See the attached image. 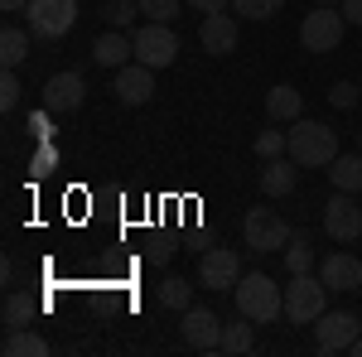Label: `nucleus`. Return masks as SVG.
Instances as JSON below:
<instances>
[{"label":"nucleus","instance_id":"nucleus-1","mask_svg":"<svg viewBox=\"0 0 362 357\" xmlns=\"http://www.w3.org/2000/svg\"><path fill=\"white\" fill-rule=\"evenodd\" d=\"M237 314H247L251 324H276L285 314V285H276L266 271H251L237 280Z\"/></svg>","mask_w":362,"mask_h":357},{"label":"nucleus","instance_id":"nucleus-2","mask_svg":"<svg viewBox=\"0 0 362 357\" xmlns=\"http://www.w3.org/2000/svg\"><path fill=\"white\" fill-rule=\"evenodd\" d=\"M290 160L300 169H329L338 160V136L324 126V121H290Z\"/></svg>","mask_w":362,"mask_h":357},{"label":"nucleus","instance_id":"nucleus-3","mask_svg":"<svg viewBox=\"0 0 362 357\" xmlns=\"http://www.w3.org/2000/svg\"><path fill=\"white\" fill-rule=\"evenodd\" d=\"M343 34H348L343 10L338 5H314L305 15V25H300V44H305V54H334L343 44Z\"/></svg>","mask_w":362,"mask_h":357},{"label":"nucleus","instance_id":"nucleus-4","mask_svg":"<svg viewBox=\"0 0 362 357\" xmlns=\"http://www.w3.org/2000/svg\"><path fill=\"white\" fill-rule=\"evenodd\" d=\"M329 309V285L319 275H290L285 285V319L290 324H314Z\"/></svg>","mask_w":362,"mask_h":357},{"label":"nucleus","instance_id":"nucleus-5","mask_svg":"<svg viewBox=\"0 0 362 357\" xmlns=\"http://www.w3.org/2000/svg\"><path fill=\"white\" fill-rule=\"evenodd\" d=\"M136 39V63H145V68H169L174 58H179V34H174V25H160V20H145V25L131 34Z\"/></svg>","mask_w":362,"mask_h":357},{"label":"nucleus","instance_id":"nucleus-6","mask_svg":"<svg viewBox=\"0 0 362 357\" xmlns=\"http://www.w3.org/2000/svg\"><path fill=\"white\" fill-rule=\"evenodd\" d=\"M358 333H362V319L353 309H324L314 319V348L319 353H348Z\"/></svg>","mask_w":362,"mask_h":357},{"label":"nucleus","instance_id":"nucleus-7","mask_svg":"<svg viewBox=\"0 0 362 357\" xmlns=\"http://www.w3.org/2000/svg\"><path fill=\"white\" fill-rule=\"evenodd\" d=\"M242 237H247V247L256 256H266V251H285L290 247V222L271 213V208H251L247 222H242Z\"/></svg>","mask_w":362,"mask_h":357},{"label":"nucleus","instance_id":"nucleus-8","mask_svg":"<svg viewBox=\"0 0 362 357\" xmlns=\"http://www.w3.org/2000/svg\"><path fill=\"white\" fill-rule=\"evenodd\" d=\"M324 232L334 237V242H358L362 237V203H358V193H343L334 189V198L324 203Z\"/></svg>","mask_w":362,"mask_h":357},{"label":"nucleus","instance_id":"nucleus-9","mask_svg":"<svg viewBox=\"0 0 362 357\" xmlns=\"http://www.w3.org/2000/svg\"><path fill=\"white\" fill-rule=\"evenodd\" d=\"M237 280H242V256L232 247H208L198 256V285L203 290H237Z\"/></svg>","mask_w":362,"mask_h":357},{"label":"nucleus","instance_id":"nucleus-10","mask_svg":"<svg viewBox=\"0 0 362 357\" xmlns=\"http://www.w3.org/2000/svg\"><path fill=\"white\" fill-rule=\"evenodd\" d=\"M29 29L39 39H63L78 25V0H29Z\"/></svg>","mask_w":362,"mask_h":357},{"label":"nucleus","instance_id":"nucleus-11","mask_svg":"<svg viewBox=\"0 0 362 357\" xmlns=\"http://www.w3.org/2000/svg\"><path fill=\"white\" fill-rule=\"evenodd\" d=\"M218 343H223V319H218L213 309H203V304H189V309H184V348H194V353H218Z\"/></svg>","mask_w":362,"mask_h":357},{"label":"nucleus","instance_id":"nucleus-12","mask_svg":"<svg viewBox=\"0 0 362 357\" xmlns=\"http://www.w3.org/2000/svg\"><path fill=\"white\" fill-rule=\"evenodd\" d=\"M112 92H116V102H126V107H145V102L155 97V68H145V63L116 68Z\"/></svg>","mask_w":362,"mask_h":357},{"label":"nucleus","instance_id":"nucleus-13","mask_svg":"<svg viewBox=\"0 0 362 357\" xmlns=\"http://www.w3.org/2000/svg\"><path fill=\"white\" fill-rule=\"evenodd\" d=\"M319 280H324L329 290H338V295L362 290V261H358V256H348V251H334V256L319 261Z\"/></svg>","mask_w":362,"mask_h":357},{"label":"nucleus","instance_id":"nucleus-14","mask_svg":"<svg viewBox=\"0 0 362 357\" xmlns=\"http://www.w3.org/2000/svg\"><path fill=\"white\" fill-rule=\"evenodd\" d=\"M198 44H203V54L213 58H227L232 49H237V20L232 15H203V25H198Z\"/></svg>","mask_w":362,"mask_h":357},{"label":"nucleus","instance_id":"nucleus-15","mask_svg":"<svg viewBox=\"0 0 362 357\" xmlns=\"http://www.w3.org/2000/svg\"><path fill=\"white\" fill-rule=\"evenodd\" d=\"M83 97H87L83 73H54V78L44 83V107L49 111H78Z\"/></svg>","mask_w":362,"mask_h":357},{"label":"nucleus","instance_id":"nucleus-16","mask_svg":"<svg viewBox=\"0 0 362 357\" xmlns=\"http://www.w3.org/2000/svg\"><path fill=\"white\" fill-rule=\"evenodd\" d=\"M92 63H102V68H126V63H136V39L126 34V29H112V34H97V44H92Z\"/></svg>","mask_w":362,"mask_h":357},{"label":"nucleus","instance_id":"nucleus-17","mask_svg":"<svg viewBox=\"0 0 362 357\" xmlns=\"http://www.w3.org/2000/svg\"><path fill=\"white\" fill-rule=\"evenodd\" d=\"M295 184H300V165H295L290 155H276V160L261 165V193H266V198H290Z\"/></svg>","mask_w":362,"mask_h":357},{"label":"nucleus","instance_id":"nucleus-18","mask_svg":"<svg viewBox=\"0 0 362 357\" xmlns=\"http://www.w3.org/2000/svg\"><path fill=\"white\" fill-rule=\"evenodd\" d=\"M266 116H271V121H300V116H305V92L290 87V83L271 87V92H266Z\"/></svg>","mask_w":362,"mask_h":357},{"label":"nucleus","instance_id":"nucleus-19","mask_svg":"<svg viewBox=\"0 0 362 357\" xmlns=\"http://www.w3.org/2000/svg\"><path fill=\"white\" fill-rule=\"evenodd\" d=\"M0 353L5 357H49V338H39L34 329H5Z\"/></svg>","mask_w":362,"mask_h":357},{"label":"nucleus","instance_id":"nucleus-20","mask_svg":"<svg viewBox=\"0 0 362 357\" xmlns=\"http://www.w3.org/2000/svg\"><path fill=\"white\" fill-rule=\"evenodd\" d=\"M256 348V329H251V319L242 314V319H232V324H223V343H218V353L227 357H242Z\"/></svg>","mask_w":362,"mask_h":357},{"label":"nucleus","instance_id":"nucleus-21","mask_svg":"<svg viewBox=\"0 0 362 357\" xmlns=\"http://www.w3.org/2000/svg\"><path fill=\"white\" fill-rule=\"evenodd\" d=\"M329 179L343 193H362V150L358 155H338L334 165H329Z\"/></svg>","mask_w":362,"mask_h":357},{"label":"nucleus","instance_id":"nucleus-22","mask_svg":"<svg viewBox=\"0 0 362 357\" xmlns=\"http://www.w3.org/2000/svg\"><path fill=\"white\" fill-rule=\"evenodd\" d=\"M155 300L165 304V309H189V304H194V285L179 280V275H165L160 290H155Z\"/></svg>","mask_w":362,"mask_h":357},{"label":"nucleus","instance_id":"nucleus-23","mask_svg":"<svg viewBox=\"0 0 362 357\" xmlns=\"http://www.w3.org/2000/svg\"><path fill=\"white\" fill-rule=\"evenodd\" d=\"M39 309H44V304L29 300V295H20V290L5 295V329H29V319H34Z\"/></svg>","mask_w":362,"mask_h":357},{"label":"nucleus","instance_id":"nucleus-24","mask_svg":"<svg viewBox=\"0 0 362 357\" xmlns=\"http://www.w3.org/2000/svg\"><path fill=\"white\" fill-rule=\"evenodd\" d=\"M25 58H29V34L10 25L5 34H0V63H5V68H20Z\"/></svg>","mask_w":362,"mask_h":357},{"label":"nucleus","instance_id":"nucleus-25","mask_svg":"<svg viewBox=\"0 0 362 357\" xmlns=\"http://www.w3.org/2000/svg\"><path fill=\"white\" fill-rule=\"evenodd\" d=\"M285 266H290V275H309V271H319V261H314V251H309L305 232H300V237H290V247H285Z\"/></svg>","mask_w":362,"mask_h":357},{"label":"nucleus","instance_id":"nucleus-26","mask_svg":"<svg viewBox=\"0 0 362 357\" xmlns=\"http://www.w3.org/2000/svg\"><path fill=\"white\" fill-rule=\"evenodd\" d=\"M280 5H285V0H232V10H237L242 20H256V25H261V20H276Z\"/></svg>","mask_w":362,"mask_h":357},{"label":"nucleus","instance_id":"nucleus-27","mask_svg":"<svg viewBox=\"0 0 362 357\" xmlns=\"http://www.w3.org/2000/svg\"><path fill=\"white\" fill-rule=\"evenodd\" d=\"M285 150H290V131H261V136H256V155H261V160H276Z\"/></svg>","mask_w":362,"mask_h":357},{"label":"nucleus","instance_id":"nucleus-28","mask_svg":"<svg viewBox=\"0 0 362 357\" xmlns=\"http://www.w3.org/2000/svg\"><path fill=\"white\" fill-rule=\"evenodd\" d=\"M140 15L160 20V25H174L179 20V0H140Z\"/></svg>","mask_w":362,"mask_h":357},{"label":"nucleus","instance_id":"nucleus-29","mask_svg":"<svg viewBox=\"0 0 362 357\" xmlns=\"http://www.w3.org/2000/svg\"><path fill=\"white\" fill-rule=\"evenodd\" d=\"M358 102H362V87H358V83H334V87H329V107L353 111Z\"/></svg>","mask_w":362,"mask_h":357},{"label":"nucleus","instance_id":"nucleus-30","mask_svg":"<svg viewBox=\"0 0 362 357\" xmlns=\"http://www.w3.org/2000/svg\"><path fill=\"white\" fill-rule=\"evenodd\" d=\"M136 15H140V0H112V5H107V20H112V29L136 25Z\"/></svg>","mask_w":362,"mask_h":357},{"label":"nucleus","instance_id":"nucleus-31","mask_svg":"<svg viewBox=\"0 0 362 357\" xmlns=\"http://www.w3.org/2000/svg\"><path fill=\"white\" fill-rule=\"evenodd\" d=\"M20 92H25V87H20V78H15V68H5V78H0V107L15 111L20 107Z\"/></svg>","mask_w":362,"mask_h":357},{"label":"nucleus","instance_id":"nucleus-32","mask_svg":"<svg viewBox=\"0 0 362 357\" xmlns=\"http://www.w3.org/2000/svg\"><path fill=\"white\" fill-rule=\"evenodd\" d=\"M169 256H174L169 242H150V251H145V261H150V266H169Z\"/></svg>","mask_w":362,"mask_h":357},{"label":"nucleus","instance_id":"nucleus-33","mask_svg":"<svg viewBox=\"0 0 362 357\" xmlns=\"http://www.w3.org/2000/svg\"><path fill=\"white\" fill-rule=\"evenodd\" d=\"M184 5H194L198 15H218V10H227L232 0H184Z\"/></svg>","mask_w":362,"mask_h":357},{"label":"nucleus","instance_id":"nucleus-34","mask_svg":"<svg viewBox=\"0 0 362 357\" xmlns=\"http://www.w3.org/2000/svg\"><path fill=\"white\" fill-rule=\"evenodd\" d=\"M338 10H343V20H348V25H362V0H343Z\"/></svg>","mask_w":362,"mask_h":357},{"label":"nucleus","instance_id":"nucleus-35","mask_svg":"<svg viewBox=\"0 0 362 357\" xmlns=\"http://www.w3.org/2000/svg\"><path fill=\"white\" fill-rule=\"evenodd\" d=\"M0 10L5 15H20V10H29V0H0Z\"/></svg>","mask_w":362,"mask_h":357},{"label":"nucleus","instance_id":"nucleus-36","mask_svg":"<svg viewBox=\"0 0 362 357\" xmlns=\"http://www.w3.org/2000/svg\"><path fill=\"white\" fill-rule=\"evenodd\" d=\"M348 353H353V357H362V333L353 338V348H348Z\"/></svg>","mask_w":362,"mask_h":357},{"label":"nucleus","instance_id":"nucleus-37","mask_svg":"<svg viewBox=\"0 0 362 357\" xmlns=\"http://www.w3.org/2000/svg\"><path fill=\"white\" fill-rule=\"evenodd\" d=\"M319 5H343V0H319Z\"/></svg>","mask_w":362,"mask_h":357},{"label":"nucleus","instance_id":"nucleus-38","mask_svg":"<svg viewBox=\"0 0 362 357\" xmlns=\"http://www.w3.org/2000/svg\"><path fill=\"white\" fill-rule=\"evenodd\" d=\"M358 150H362V140H358Z\"/></svg>","mask_w":362,"mask_h":357},{"label":"nucleus","instance_id":"nucleus-39","mask_svg":"<svg viewBox=\"0 0 362 357\" xmlns=\"http://www.w3.org/2000/svg\"><path fill=\"white\" fill-rule=\"evenodd\" d=\"M358 87H362V83H358Z\"/></svg>","mask_w":362,"mask_h":357}]
</instances>
